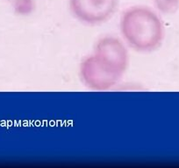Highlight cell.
<instances>
[{"label":"cell","mask_w":179,"mask_h":168,"mask_svg":"<svg viewBox=\"0 0 179 168\" xmlns=\"http://www.w3.org/2000/svg\"><path fill=\"white\" fill-rule=\"evenodd\" d=\"M72 14L87 25H98L107 21L118 5V0H69Z\"/></svg>","instance_id":"4"},{"label":"cell","mask_w":179,"mask_h":168,"mask_svg":"<svg viewBox=\"0 0 179 168\" xmlns=\"http://www.w3.org/2000/svg\"><path fill=\"white\" fill-rule=\"evenodd\" d=\"M120 28L129 47L141 53L156 50L164 39L163 21L149 7L136 5L126 10L121 15Z\"/></svg>","instance_id":"1"},{"label":"cell","mask_w":179,"mask_h":168,"mask_svg":"<svg viewBox=\"0 0 179 168\" xmlns=\"http://www.w3.org/2000/svg\"><path fill=\"white\" fill-rule=\"evenodd\" d=\"M93 54L109 68L123 77L129 65L128 51L124 43L113 36H105L96 42Z\"/></svg>","instance_id":"3"},{"label":"cell","mask_w":179,"mask_h":168,"mask_svg":"<svg viewBox=\"0 0 179 168\" xmlns=\"http://www.w3.org/2000/svg\"><path fill=\"white\" fill-rule=\"evenodd\" d=\"M159 12L170 15L176 13L179 9V0H152Z\"/></svg>","instance_id":"5"},{"label":"cell","mask_w":179,"mask_h":168,"mask_svg":"<svg viewBox=\"0 0 179 168\" xmlns=\"http://www.w3.org/2000/svg\"><path fill=\"white\" fill-rule=\"evenodd\" d=\"M79 75L86 87L98 91L111 89L122 78L106 66L94 54L83 60L79 67Z\"/></svg>","instance_id":"2"}]
</instances>
